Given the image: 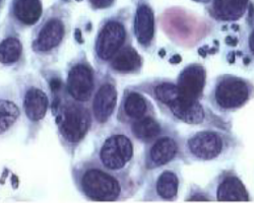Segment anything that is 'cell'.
Here are the masks:
<instances>
[{
	"instance_id": "5bb4252c",
	"label": "cell",
	"mask_w": 254,
	"mask_h": 203,
	"mask_svg": "<svg viewBox=\"0 0 254 203\" xmlns=\"http://www.w3.org/2000/svg\"><path fill=\"white\" fill-rule=\"evenodd\" d=\"M133 35L139 46L150 48L156 34L155 13L152 7L144 2L138 3L133 16Z\"/></svg>"
},
{
	"instance_id": "e0dca14e",
	"label": "cell",
	"mask_w": 254,
	"mask_h": 203,
	"mask_svg": "<svg viewBox=\"0 0 254 203\" xmlns=\"http://www.w3.org/2000/svg\"><path fill=\"white\" fill-rule=\"evenodd\" d=\"M249 0H210L208 12L219 22H236L244 16Z\"/></svg>"
},
{
	"instance_id": "9c48e42d",
	"label": "cell",
	"mask_w": 254,
	"mask_h": 203,
	"mask_svg": "<svg viewBox=\"0 0 254 203\" xmlns=\"http://www.w3.org/2000/svg\"><path fill=\"white\" fill-rule=\"evenodd\" d=\"M118 91L115 79L106 74L98 80L97 89L90 102L94 128H100L109 123L116 111Z\"/></svg>"
},
{
	"instance_id": "7402d4cb",
	"label": "cell",
	"mask_w": 254,
	"mask_h": 203,
	"mask_svg": "<svg viewBox=\"0 0 254 203\" xmlns=\"http://www.w3.org/2000/svg\"><path fill=\"white\" fill-rule=\"evenodd\" d=\"M24 47L20 39L13 34L7 35L1 41L0 45V55H1V64L11 66L16 64L23 56Z\"/></svg>"
},
{
	"instance_id": "52a82bcc",
	"label": "cell",
	"mask_w": 254,
	"mask_h": 203,
	"mask_svg": "<svg viewBox=\"0 0 254 203\" xmlns=\"http://www.w3.org/2000/svg\"><path fill=\"white\" fill-rule=\"evenodd\" d=\"M97 85L96 71L84 54L74 59L67 70L64 86L65 97L78 103L88 104L95 94Z\"/></svg>"
},
{
	"instance_id": "2e32d148",
	"label": "cell",
	"mask_w": 254,
	"mask_h": 203,
	"mask_svg": "<svg viewBox=\"0 0 254 203\" xmlns=\"http://www.w3.org/2000/svg\"><path fill=\"white\" fill-rule=\"evenodd\" d=\"M206 81V71L201 64L192 63L183 68L177 78V87L180 92L192 99L201 97Z\"/></svg>"
},
{
	"instance_id": "6da1fadb",
	"label": "cell",
	"mask_w": 254,
	"mask_h": 203,
	"mask_svg": "<svg viewBox=\"0 0 254 203\" xmlns=\"http://www.w3.org/2000/svg\"><path fill=\"white\" fill-rule=\"evenodd\" d=\"M71 175L78 192L91 201H123L135 191L128 172L109 170L94 156L77 162Z\"/></svg>"
},
{
	"instance_id": "ac0fdd59",
	"label": "cell",
	"mask_w": 254,
	"mask_h": 203,
	"mask_svg": "<svg viewBox=\"0 0 254 203\" xmlns=\"http://www.w3.org/2000/svg\"><path fill=\"white\" fill-rule=\"evenodd\" d=\"M142 63L141 55L128 44L114 56L108 64V68L116 74H133L141 69Z\"/></svg>"
},
{
	"instance_id": "603a6c76",
	"label": "cell",
	"mask_w": 254,
	"mask_h": 203,
	"mask_svg": "<svg viewBox=\"0 0 254 203\" xmlns=\"http://www.w3.org/2000/svg\"><path fill=\"white\" fill-rule=\"evenodd\" d=\"M7 98L8 97L5 95H2L1 102H0V114H1L0 130H1V134H5L7 131H9L20 116V111L17 104L13 100H9Z\"/></svg>"
},
{
	"instance_id": "9a60e30c",
	"label": "cell",
	"mask_w": 254,
	"mask_h": 203,
	"mask_svg": "<svg viewBox=\"0 0 254 203\" xmlns=\"http://www.w3.org/2000/svg\"><path fill=\"white\" fill-rule=\"evenodd\" d=\"M43 16V4L41 0H11L9 17L18 28L36 26Z\"/></svg>"
},
{
	"instance_id": "3957f363",
	"label": "cell",
	"mask_w": 254,
	"mask_h": 203,
	"mask_svg": "<svg viewBox=\"0 0 254 203\" xmlns=\"http://www.w3.org/2000/svg\"><path fill=\"white\" fill-rule=\"evenodd\" d=\"M53 113L61 144L72 152L93 127L91 109L87 104L64 97Z\"/></svg>"
},
{
	"instance_id": "4fadbf2b",
	"label": "cell",
	"mask_w": 254,
	"mask_h": 203,
	"mask_svg": "<svg viewBox=\"0 0 254 203\" xmlns=\"http://www.w3.org/2000/svg\"><path fill=\"white\" fill-rule=\"evenodd\" d=\"M179 146L176 138L171 135H160L150 142L144 155V165L147 170H155L168 165L177 156Z\"/></svg>"
},
{
	"instance_id": "7a4b0ae2",
	"label": "cell",
	"mask_w": 254,
	"mask_h": 203,
	"mask_svg": "<svg viewBox=\"0 0 254 203\" xmlns=\"http://www.w3.org/2000/svg\"><path fill=\"white\" fill-rule=\"evenodd\" d=\"M70 31V13L60 4L50 7L32 36V51L43 59L56 57Z\"/></svg>"
},
{
	"instance_id": "8fae6325",
	"label": "cell",
	"mask_w": 254,
	"mask_h": 203,
	"mask_svg": "<svg viewBox=\"0 0 254 203\" xmlns=\"http://www.w3.org/2000/svg\"><path fill=\"white\" fill-rule=\"evenodd\" d=\"M225 138L215 130H201L190 136L185 150L187 154L196 160L207 161L219 157L225 151Z\"/></svg>"
},
{
	"instance_id": "ffe728a7",
	"label": "cell",
	"mask_w": 254,
	"mask_h": 203,
	"mask_svg": "<svg viewBox=\"0 0 254 203\" xmlns=\"http://www.w3.org/2000/svg\"><path fill=\"white\" fill-rule=\"evenodd\" d=\"M129 130L132 137L144 144H150L162 133L160 123L152 115L133 122L129 125Z\"/></svg>"
},
{
	"instance_id": "ba28073f",
	"label": "cell",
	"mask_w": 254,
	"mask_h": 203,
	"mask_svg": "<svg viewBox=\"0 0 254 203\" xmlns=\"http://www.w3.org/2000/svg\"><path fill=\"white\" fill-rule=\"evenodd\" d=\"M252 95V88L245 79L224 74L217 78L211 91V102L221 111H233L244 106Z\"/></svg>"
},
{
	"instance_id": "d6986e66",
	"label": "cell",
	"mask_w": 254,
	"mask_h": 203,
	"mask_svg": "<svg viewBox=\"0 0 254 203\" xmlns=\"http://www.w3.org/2000/svg\"><path fill=\"white\" fill-rule=\"evenodd\" d=\"M217 199L220 201H246L248 192L239 178L228 176L219 183Z\"/></svg>"
},
{
	"instance_id": "7c38bea8",
	"label": "cell",
	"mask_w": 254,
	"mask_h": 203,
	"mask_svg": "<svg viewBox=\"0 0 254 203\" xmlns=\"http://www.w3.org/2000/svg\"><path fill=\"white\" fill-rule=\"evenodd\" d=\"M153 108L147 100L140 92L131 89L127 90L122 97L121 103L117 113V120L122 125H130L133 122L151 116Z\"/></svg>"
},
{
	"instance_id": "484cf974",
	"label": "cell",
	"mask_w": 254,
	"mask_h": 203,
	"mask_svg": "<svg viewBox=\"0 0 254 203\" xmlns=\"http://www.w3.org/2000/svg\"><path fill=\"white\" fill-rule=\"evenodd\" d=\"M192 1H195V2H198V3H206V4H208L210 0H192Z\"/></svg>"
},
{
	"instance_id": "cb8c5ba5",
	"label": "cell",
	"mask_w": 254,
	"mask_h": 203,
	"mask_svg": "<svg viewBox=\"0 0 254 203\" xmlns=\"http://www.w3.org/2000/svg\"><path fill=\"white\" fill-rule=\"evenodd\" d=\"M90 6L95 10H103L114 5L116 0H88Z\"/></svg>"
},
{
	"instance_id": "30bf717a",
	"label": "cell",
	"mask_w": 254,
	"mask_h": 203,
	"mask_svg": "<svg viewBox=\"0 0 254 203\" xmlns=\"http://www.w3.org/2000/svg\"><path fill=\"white\" fill-rule=\"evenodd\" d=\"M20 100L26 118L33 124L44 120L50 106V99L39 81L28 76L20 87Z\"/></svg>"
},
{
	"instance_id": "d4e9b609",
	"label": "cell",
	"mask_w": 254,
	"mask_h": 203,
	"mask_svg": "<svg viewBox=\"0 0 254 203\" xmlns=\"http://www.w3.org/2000/svg\"><path fill=\"white\" fill-rule=\"evenodd\" d=\"M248 46H249L251 53L254 55V28L252 29V31L249 35V38H248Z\"/></svg>"
},
{
	"instance_id": "277c9868",
	"label": "cell",
	"mask_w": 254,
	"mask_h": 203,
	"mask_svg": "<svg viewBox=\"0 0 254 203\" xmlns=\"http://www.w3.org/2000/svg\"><path fill=\"white\" fill-rule=\"evenodd\" d=\"M144 92L158 102L176 120L186 124L197 125L205 120V112L199 100L183 95L176 84L170 81H159L147 88Z\"/></svg>"
},
{
	"instance_id": "5b68a950",
	"label": "cell",
	"mask_w": 254,
	"mask_h": 203,
	"mask_svg": "<svg viewBox=\"0 0 254 203\" xmlns=\"http://www.w3.org/2000/svg\"><path fill=\"white\" fill-rule=\"evenodd\" d=\"M128 44L129 34L124 17L115 14L104 19L95 39V62L99 66L108 65L114 56Z\"/></svg>"
},
{
	"instance_id": "44dd1931",
	"label": "cell",
	"mask_w": 254,
	"mask_h": 203,
	"mask_svg": "<svg viewBox=\"0 0 254 203\" xmlns=\"http://www.w3.org/2000/svg\"><path fill=\"white\" fill-rule=\"evenodd\" d=\"M179 178L174 171H163L156 180L155 192L162 200H174L178 195Z\"/></svg>"
},
{
	"instance_id": "8992f818",
	"label": "cell",
	"mask_w": 254,
	"mask_h": 203,
	"mask_svg": "<svg viewBox=\"0 0 254 203\" xmlns=\"http://www.w3.org/2000/svg\"><path fill=\"white\" fill-rule=\"evenodd\" d=\"M133 156V140L124 127L115 128L106 136L94 155L102 166L116 172H128Z\"/></svg>"
}]
</instances>
